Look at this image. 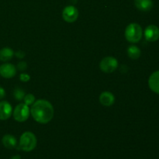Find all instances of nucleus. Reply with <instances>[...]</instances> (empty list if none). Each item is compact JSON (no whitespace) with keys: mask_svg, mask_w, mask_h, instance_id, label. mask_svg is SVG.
<instances>
[{"mask_svg":"<svg viewBox=\"0 0 159 159\" xmlns=\"http://www.w3.org/2000/svg\"><path fill=\"white\" fill-rule=\"evenodd\" d=\"M15 55L16 56V57H18V58L22 59V58H23V57H25V53L23 52V51H17V52H16Z\"/></svg>","mask_w":159,"mask_h":159,"instance_id":"nucleus-20","label":"nucleus"},{"mask_svg":"<svg viewBox=\"0 0 159 159\" xmlns=\"http://www.w3.org/2000/svg\"><path fill=\"white\" fill-rule=\"evenodd\" d=\"M23 101H24V103L27 106H32L33 104L35 102V96L33 94H26L25 95L24 98H23Z\"/></svg>","mask_w":159,"mask_h":159,"instance_id":"nucleus-17","label":"nucleus"},{"mask_svg":"<svg viewBox=\"0 0 159 159\" xmlns=\"http://www.w3.org/2000/svg\"><path fill=\"white\" fill-rule=\"evenodd\" d=\"M25 95H26L25 94V92L23 91L22 89L16 88L15 89H14L13 96H14V98L16 99V100H18V101L23 100Z\"/></svg>","mask_w":159,"mask_h":159,"instance_id":"nucleus-16","label":"nucleus"},{"mask_svg":"<svg viewBox=\"0 0 159 159\" xmlns=\"http://www.w3.org/2000/svg\"><path fill=\"white\" fill-rule=\"evenodd\" d=\"M99 68L101 71L104 73H113L118 68V61L115 57H106L102 59L99 64Z\"/></svg>","mask_w":159,"mask_h":159,"instance_id":"nucleus-5","label":"nucleus"},{"mask_svg":"<svg viewBox=\"0 0 159 159\" xmlns=\"http://www.w3.org/2000/svg\"><path fill=\"white\" fill-rule=\"evenodd\" d=\"M37 140L35 134L32 132H24L21 135L20 139L19 148L24 152H29L34 150L37 147Z\"/></svg>","mask_w":159,"mask_h":159,"instance_id":"nucleus-3","label":"nucleus"},{"mask_svg":"<svg viewBox=\"0 0 159 159\" xmlns=\"http://www.w3.org/2000/svg\"><path fill=\"white\" fill-rule=\"evenodd\" d=\"M16 74V68L10 63H5L0 65V75L5 79L13 78Z\"/></svg>","mask_w":159,"mask_h":159,"instance_id":"nucleus-7","label":"nucleus"},{"mask_svg":"<svg viewBox=\"0 0 159 159\" xmlns=\"http://www.w3.org/2000/svg\"><path fill=\"white\" fill-rule=\"evenodd\" d=\"M12 113V107L7 101L0 102V120H6L11 116Z\"/></svg>","mask_w":159,"mask_h":159,"instance_id":"nucleus-9","label":"nucleus"},{"mask_svg":"<svg viewBox=\"0 0 159 159\" xmlns=\"http://www.w3.org/2000/svg\"><path fill=\"white\" fill-rule=\"evenodd\" d=\"M17 68H18L20 71H25V70L27 68V64L25 61L19 62V64L17 65Z\"/></svg>","mask_w":159,"mask_h":159,"instance_id":"nucleus-19","label":"nucleus"},{"mask_svg":"<svg viewBox=\"0 0 159 159\" xmlns=\"http://www.w3.org/2000/svg\"><path fill=\"white\" fill-rule=\"evenodd\" d=\"M20 79L21 82H28V81H30V76L28 74H26V73H21V74L20 75Z\"/></svg>","mask_w":159,"mask_h":159,"instance_id":"nucleus-18","label":"nucleus"},{"mask_svg":"<svg viewBox=\"0 0 159 159\" xmlns=\"http://www.w3.org/2000/svg\"><path fill=\"white\" fill-rule=\"evenodd\" d=\"M10 159H21V157H20V155H14V156H12Z\"/></svg>","mask_w":159,"mask_h":159,"instance_id":"nucleus-22","label":"nucleus"},{"mask_svg":"<svg viewBox=\"0 0 159 159\" xmlns=\"http://www.w3.org/2000/svg\"><path fill=\"white\" fill-rule=\"evenodd\" d=\"M144 37L149 42H155L159 39V28L155 25H149L144 30Z\"/></svg>","mask_w":159,"mask_h":159,"instance_id":"nucleus-8","label":"nucleus"},{"mask_svg":"<svg viewBox=\"0 0 159 159\" xmlns=\"http://www.w3.org/2000/svg\"><path fill=\"white\" fill-rule=\"evenodd\" d=\"M134 5L139 10L148 12L153 7V2L152 0H134Z\"/></svg>","mask_w":159,"mask_h":159,"instance_id":"nucleus-12","label":"nucleus"},{"mask_svg":"<svg viewBox=\"0 0 159 159\" xmlns=\"http://www.w3.org/2000/svg\"><path fill=\"white\" fill-rule=\"evenodd\" d=\"M14 56V52L10 48H3L0 50V61L3 62L9 61Z\"/></svg>","mask_w":159,"mask_h":159,"instance_id":"nucleus-14","label":"nucleus"},{"mask_svg":"<svg viewBox=\"0 0 159 159\" xmlns=\"http://www.w3.org/2000/svg\"><path fill=\"white\" fill-rule=\"evenodd\" d=\"M30 110L29 106L25 103H20L16 106L15 110H13V117L17 122L23 123L25 122L29 118Z\"/></svg>","mask_w":159,"mask_h":159,"instance_id":"nucleus-4","label":"nucleus"},{"mask_svg":"<svg viewBox=\"0 0 159 159\" xmlns=\"http://www.w3.org/2000/svg\"><path fill=\"white\" fill-rule=\"evenodd\" d=\"M79 10L74 6H66L62 12V17L64 20L69 23L75 22L79 17Z\"/></svg>","mask_w":159,"mask_h":159,"instance_id":"nucleus-6","label":"nucleus"},{"mask_svg":"<svg viewBox=\"0 0 159 159\" xmlns=\"http://www.w3.org/2000/svg\"><path fill=\"white\" fill-rule=\"evenodd\" d=\"M148 85L152 92L159 94V71L152 73L148 79Z\"/></svg>","mask_w":159,"mask_h":159,"instance_id":"nucleus-10","label":"nucleus"},{"mask_svg":"<svg viewBox=\"0 0 159 159\" xmlns=\"http://www.w3.org/2000/svg\"><path fill=\"white\" fill-rule=\"evenodd\" d=\"M2 142L5 148L8 149H12L16 147L17 141L16 138L11 134H6L3 136L2 139Z\"/></svg>","mask_w":159,"mask_h":159,"instance_id":"nucleus-13","label":"nucleus"},{"mask_svg":"<svg viewBox=\"0 0 159 159\" xmlns=\"http://www.w3.org/2000/svg\"><path fill=\"white\" fill-rule=\"evenodd\" d=\"M99 102L104 107H110L115 102V97L113 94L110 92H102L99 96Z\"/></svg>","mask_w":159,"mask_h":159,"instance_id":"nucleus-11","label":"nucleus"},{"mask_svg":"<svg viewBox=\"0 0 159 159\" xmlns=\"http://www.w3.org/2000/svg\"><path fill=\"white\" fill-rule=\"evenodd\" d=\"M6 96V91L2 86H0V99H3Z\"/></svg>","mask_w":159,"mask_h":159,"instance_id":"nucleus-21","label":"nucleus"},{"mask_svg":"<svg viewBox=\"0 0 159 159\" xmlns=\"http://www.w3.org/2000/svg\"><path fill=\"white\" fill-rule=\"evenodd\" d=\"M143 36L142 27L137 23H132L125 30V37L130 43H136L141 40Z\"/></svg>","mask_w":159,"mask_h":159,"instance_id":"nucleus-2","label":"nucleus"},{"mask_svg":"<svg viewBox=\"0 0 159 159\" xmlns=\"http://www.w3.org/2000/svg\"><path fill=\"white\" fill-rule=\"evenodd\" d=\"M141 51L138 47L135 46V45H131L127 48V55L130 58L133 59V60H137L141 57Z\"/></svg>","mask_w":159,"mask_h":159,"instance_id":"nucleus-15","label":"nucleus"},{"mask_svg":"<svg viewBox=\"0 0 159 159\" xmlns=\"http://www.w3.org/2000/svg\"><path fill=\"white\" fill-rule=\"evenodd\" d=\"M30 113L34 120L39 124H48L54 117V110L52 104L45 99L35 101L30 108Z\"/></svg>","mask_w":159,"mask_h":159,"instance_id":"nucleus-1","label":"nucleus"}]
</instances>
